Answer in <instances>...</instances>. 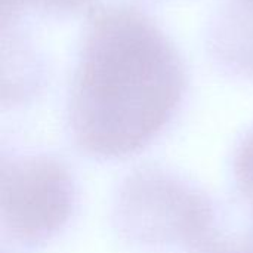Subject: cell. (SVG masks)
I'll use <instances>...</instances> for the list:
<instances>
[{
    "label": "cell",
    "instance_id": "cell-1",
    "mask_svg": "<svg viewBox=\"0 0 253 253\" xmlns=\"http://www.w3.org/2000/svg\"><path fill=\"white\" fill-rule=\"evenodd\" d=\"M184 86L173 46L147 16L123 7L99 12L71 86L74 142L98 159L141 151L175 114Z\"/></svg>",
    "mask_w": 253,
    "mask_h": 253
},
{
    "label": "cell",
    "instance_id": "cell-4",
    "mask_svg": "<svg viewBox=\"0 0 253 253\" xmlns=\"http://www.w3.org/2000/svg\"><path fill=\"white\" fill-rule=\"evenodd\" d=\"M234 175L240 193L253 205V130L242 141L237 150Z\"/></svg>",
    "mask_w": 253,
    "mask_h": 253
},
{
    "label": "cell",
    "instance_id": "cell-5",
    "mask_svg": "<svg viewBox=\"0 0 253 253\" xmlns=\"http://www.w3.org/2000/svg\"><path fill=\"white\" fill-rule=\"evenodd\" d=\"M89 0H3V10H18L24 6L52 9V10H71L83 6Z\"/></svg>",
    "mask_w": 253,
    "mask_h": 253
},
{
    "label": "cell",
    "instance_id": "cell-3",
    "mask_svg": "<svg viewBox=\"0 0 253 253\" xmlns=\"http://www.w3.org/2000/svg\"><path fill=\"white\" fill-rule=\"evenodd\" d=\"M74 182L68 169L47 156H25L3 162L1 219L21 243L53 237L70 219Z\"/></svg>",
    "mask_w": 253,
    "mask_h": 253
},
{
    "label": "cell",
    "instance_id": "cell-2",
    "mask_svg": "<svg viewBox=\"0 0 253 253\" xmlns=\"http://www.w3.org/2000/svg\"><path fill=\"white\" fill-rule=\"evenodd\" d=\"M116 216L119 228L142 245H179L191 253H216L225 242L213 225L208 199L159 170L135 173L125 182Z\"/></svg>",
    "mask_w": 253,
    "mask_h": 253
},
{
    "label": "cell",
    "instance_id": "cell-6",
    "mask_svg": "<svg viewBox=\"0 0 253 253\" xmlns=\"http://www.w3.org/2000/svg\"><path fill=\"white\" fill-rule=\"evenodd\" d=\"M216 253H253V237L233 243L224 242V245Z\"/></svg>",
    "mask_w": 253,
    "mask_h": 253
}]
</instances>
